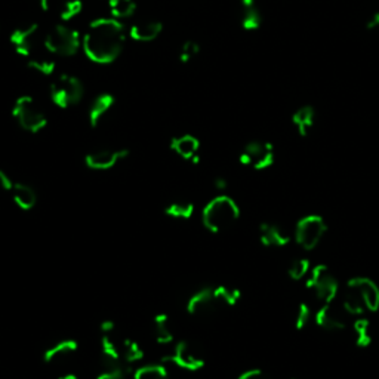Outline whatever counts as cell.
I'll list each match as a JSON object with an SVG mask.
<instances>
[{
    "mask_svg": "<svg viewBox=\"0 0 379 379\" xmlns=\"http://www.w3.org/2000/svg\"><path fill=\"white\" fill-rule=\"evenodd\" d=\"M126 43V28L113 16L94 20L82 38V49L89 61L109 65L123 53Z\"/></svg>",
    "mask_w": 379,
    "mask_h": 379,
    "instance_id": "6da1fadb",
    "label": "cell"
},
{
    "mask_svg": "<svg viewBox=\"0 0 379 379\" xmlns=\"http://www.w3.org/2000/svg\"><path fill=\"white\" fill-rule=\"evenodd\" d=\"M240 218V208L234 199L219 194L211 199L202 211V222L206 230L219 233L230 229Z\"/></svg>",
    "mask_w": 379,
    "mask_h": 379,
    "instance_id": "7a4b0ae2",
    "label": "cell"
},
{
    "mask_svg": "<svg viewBox=\"0 0 379 379\" xmlns=\"http://www.w3.org/2000/svg\"><path fill=\"white\" fill-rule=\"evenodd\" d=\"M80 33L68 24H57L43 38V46L49 54L57 57H73L82 49Z\"/></svg>",
    "mask_w": 379,
    "mask_h": 379,
    "instance_id": "3957f363",
    "label": "cell"
},
{
    "mask_svg": "<svg viewBox=\"0 0 379 379\" xmlns=\"http://www.w3.org/2000/svg\"><path fill=\"white\" fill-rule=\"evenodd\" d=\"M12 117L18 126L28 133H39L48 126V116L39 102L30 95L15 99L12 106Z\"/></svg>",
    "mask_w": 379,
    "mask_h": 379,
    "instance_id": "277c9868",
    "label": "cell"
},
{
    "mask_svg": "<svg viewBox=\"0 0 379 379\" xmlns=\"http://www.w3.org/2000/svg\"><path fill=\"white\" fill-rule=\"evenodd\" d=\"M84 95L82 80L73 75H60L49 84V97L61 110L77 106Z\"/></svg>",
    "mask_w": 379,
    "mask_h": 379,
    "instance_id": "5b68a950",
    "label": "cell"
},
{
    "mask_svg": "<svg viewBox=\"0 0 379 379\" xmlns=\"http://www.w3.org/2000/svg\"><path fill=\"white\" fill-rule=\"evenodd\" d=\"M305 286L309 290V294L322 304L335 302L339 295V282L329 267L326 265L313 267L307 275Z\"/></svg>",
    "mask_w": 379,
    "mask_h": 379,
    "instance_id": "8992f818",
    "label": "cell"
},
{
    "mask_svg": "<svg viewBox=\"0 0 379 379\" xmlns=\"http://www.w3.org/2000/svg\"><path fill=\"white\" fill-rule=\"evenodd\" d=\"M327 231V226L320 215H307L297 222L295 242L305 251H313L319 246Z\"/></svg>",
    "mask_w": 379,
    "mask_h": 379,
    "instance_id": "52a82bcc",
    "label": "cell"
},
{
    "mask_svg": "<svg viewBox=\"0 0 379 379\" xmlns=\"http://www.w3.org/2000/svg\"><path fill=\"white\" fill-rule=\"evenodd\" d=\"M163 361L187 372H197L204 368L202 353L188 341L178 342L174 350L163 357Z\"/></svg>",
    "mask_w": 379,
    "mask_h": 379,
    "instance_id": "ba28073f",
    "label": "cell"
},
{
    "mask_svg": "<svg viewBox=\"0 0 379 379\" xmlns=\"http://www.w3.org/2000/svg\"><path fill=\"white\" fill-rule=\"evenodd\" d=\"M238 159L240 163L248 167H252L255 170H265L274 163V147L267 141H251L243 147Z\"/></svg>",
    "mask_w": 379,
    "mask_h": 379,
    "instance_id": "9c48e42d",
    "label": "cell"
},
{
    "mask_svg": "<svg viewBox=\"0 0 379 379\" xmlns=\"http://www.w3.org/2000/svg\"><path fill=\"white\" fill-rule=\"evenodd\" d=\"M39 40H40V27L36 23L16 27L9 36V42L13 46L15 53L27 60L33 57L34 49L39 45Z\"/></svg>",
    "mask_w": 379,
    "mask_h": 379,
    "instance_id": "30bf717a",
    "label": "cell"
},
{
    "mask_svg": "<svg viewBox=\"0 0 379 379\" xmlns=\"http://www.w3.org/2000/svg\"><path fill=\"white\" fill-rule=\"evenodd\" d=\"M314 323L326 332H341L347 327L348 314L342 307H336L334 302L322 304L314 313Z\"/></svg>",
    "mask_w": 379,
    "mask_h": 379,
    "instance_id": "8fae6325",
    "label": "cell"
},
{
    "mask_svg": "<svg viewBox=\"0 0 379 379\" xmlns=\"http://www.w3.org/2000/svg\"><path fill=\"white\" fill-rule=\"evenodd\" d=\"M128 148H104L86 154L84 165L92 170H109L128 159Z\"/></svg>",
    "mask_w": 379,
    "mask_h": 379,
    "instance_id": "7c38bea8",
    "label": "cell"
},
{
    "mask_svg": "<svg viewBox=\"0 0 379 379\" xmlns=\"http://www.w3.org/2000/svg\"><path fill=\"white\" fill-rule=\"evenodd\" d=\"M187 313L192 316H208L212 314L219 304L216 301L214 287H202L187 301Z\"/></svg>",
    "mask_w": 379,
    "mask_h": 379,
    "instance_id": "4fadbf2b",
    "label": "cell"
},
{
    "mask_svg": "<svg viewBox=\"0 0 379 379\" xmlns=\"http://www.w3.org/2000/svg\"><path fill=\"white\" fill-rule=\"evenodd\" d=\"M347 286H350L356 294L363 301L368 312H378L379 309V287L378 285L368 278H354Z\"/></svg>",
    "mask_w": 379,
    "mask_h": 379,
    "instance_id": "5bb4252c",
    "label": "cell"
},
{
    "mask_svg": "<svg viewBox=\"0 0 379 379\" xmlns=\"http://www.w3.org/2000/svg\"><path fill=\"white\" fill-rule=\"evenodd\" d=\"M292 236L279 224L264 222L260 226V242L270 249H282L290 243Z\"/></svg>",
    "mask_w": 379,
    "mask_h": 379,
    "instance_id": "9a60e30c",
    "label": "cell"
},
{
    "mask_svg": "<svg viewBox=\"0 0 379 379\" xmlns=\"http://www.w3.org/2000/svg\"><path fill=\"white\" fill-rule=\"evenodd\" d=\"M170 148L182 160L197 163L200 159V141L194 135L184 133L172 138Z\"/></svg>",
    "mask_w": 379,
    "mask_h": 379,
    "instance_id": "2e32d148",
    "label": "cell"
},
{
    "mask_svg": "<svg viewBox=\"0 0 379 379\" xmlns=\"http://www.w3.org/2000/svg\"><path fill=\"white\" fill-rule=\"evenodd\" d=\"M116 106V98L109 94H99L94 101L88 110V119H89V125L92 128H98L102 122H104L106 117L111 113V110Z\"/></svg>",
    "mask_w": 379,
    "mask_h": 379,
    "instance_id": "e0dca14e",
    "label": "cell"
},
{
    "mask_svg": "<svg viewBox=\"0 0 379 379\" xmlns=\"http://www.w3.org/2000/svg\"><path fill=\"white\" fill-rule=\"evenodd\" d=\"M163 31V24L156 20H145L133 23L129 28V38L135 42L148 43L156 40Z\"/></svg>",
    "mask_w": 379,
    "mask_h": 379,
    "instance_id": "ac0fdd59",
    "label": "cell"
},
{
    "mask_svg": "<svg viewBox=\"0 0 379 379\" xmlns=\"http://www.w3.org/2000/svg\"><path fill=\"white\" fill-rule=\"evenodd\" d=\"M77 350H79V342L72 339V338H67V339L55 342L54 346L48 347L43 351L42 357H43L45 363L54 365V363H60V361L73 356Z\"/></svg>",
    "mask_w": 379,
    "mask_h": 379,
    "instance_id": "d6986e66",
    "label": "cell"
},
{
    "mask_svg": "<svg viewBox=\"0 0 379 379\" xmlns=\"http://www.w3.org/2000/svg\"><path fill=\"white\" fill-rule=\"evenodd\" d=\"M11 194L16 208H20L21 211H31L38 203L36 190L26 182H15Z\"/></svg>",
    "mask_w": 379,
    "mask_h": 379,
    "instance_id": "ffe728a7",
    "label": "cell"
},
{
    "mask_svg": "<svg viewBox=\"0 0 379 379\" xmlns=\"http://www.w3.org/2000/svg\"><path fill=\"white\" fill-rule=\"evenodd\" d=\"M240 21L246 31H255L263 24V15L256 0H240Z\"/></svg>",
    "mask_w": 379,
    "mask_h": 379,
    "instance_id": "44dd1931",
    "label": "cell"
},
{
    "mask_svg": "<svg viewBox=\"0 0 379 379\" xmlns=\"http://www.w3.org/2000/svg\"><path fill=\"white\" fill-rule=\"evenodd\" d=\"M316 122V111L312 106L300 107L292 116V125L301 136H307Z\"/></svg>",
    "mask_w": 379,
    "mask_h": 379,
    "instance_id": "7402d4cb",
    "label": "cell"
},
{
    "mask_svg": "<svg viewBox=\"0 0 379 379\" xmlns=\"http://www.w3.org/2000/svg\"><path fill=\"white\" fill-rule=\"evenodd\" d=\"M153 334L154 339L160 346H170L174 342V332L170 329V322L167 314H158L153 319Z\"/></svg>",
    "mask_w": 379,
    "mask_h": 379,
    "instance_id": "603a6c76",
    "label": "cell"
},
{
    "mask_svg": "<svg viewBox=\"0 0 379 379\" xmlns=\"http://www.w3.org/2000/svg\"><path fill=\"white\" fill-rule=\"evenodd\" d=\"M341 307L344 308V312H346L348 316L361 317L368 312L363 301L360 300V297L356 294V290H353L350 286H347L346 292H344Z\"/></svg>",
    "mask_w": 379,
    "mask_h": 379,
    "instance_id": "cb8c5ba5",
    "label": "cell"
},
{
    "mask_svg": "<svg viewBox=\"0 0 379 379\" xmlns=\"http://www.w3.org/2000/svg\"><path fill=\"white\" fill-rule=\"evenodd\" d=\"M353 332L356 336V346L360 348H366L369 347L373 336H372V327L370 322L365 317H358L354 324H353Z\"/></svg>",
    "mask_w": 379,
    "mask_h": 379,
    "instance_id": "d4e9b609",
    "label": "cell"
},
{
    "mask_svg": "<svg viewBox=\"0 0 379 379\" xmlns=\"http://www.w3.org/2000/svg\"><path fill=\"white\" fill-rule=\"evenodd\" d=\"M109 11L113 18L122 21L128 20L136 12L135 0H109Z\"/></svg>",
    "mask_w": 379,
    "mask_h": 379,
    "instance_id": "484cf974",
    "label": "cell"
},
{
    "mask_svg": "<svg viewBox=\"0 0 379 379\" xmlns=\"http://www.w3.org/2000/svg\"><path fill=\"white\" fill-rule=\"evenodd\" d=\"M214 292L219 307H234L240 300H242V292L237 287H231L227 285L214 287Z\"/></svg>",
    "mask_w": 379,
    "mask_h": 379,
    "instance_id": "4316f807",
    "label": "cell"
},
{
    "mask_svg": "<svg viewBox=\"0 0 379 379\" xmlns=\"http://www.w3.org/2000/svg\"><path fill=\"white\" fill-rule=\"evenodd\" d=\"M101 354L104 363H122V351L119 350L116 342L110 335H102L101 338Z\"/></svg>",
    "mask_w": 379,
    "mask_h": 379,
    "instance_id": "83f0119b",
    "label": "cell"
},
{
    "mask_svg": "<svg viewBox=\"0 0 379 379\" xmlns=\"http://www.w3.org/2000/svg\"><path fill=\"white\" fill-rule=\"evenodd\" d=\"M27 67L30 68V70L36 72L40 76L50 77V76L55 75L57 62L53 58H49V57H34L33 55L31 58H28Z\"/></svg>",
    "mask_w": 379,
    "mask_h": 379,
    "instance_id": "f1b7e54d",
    "label": "cell"
},
{
    "mask_svg": "<svg viewBox=\"0 0 379 379\" xmlns=\"http://www.w3.org/2000/svg\"><path fill=\"white\" fill-rule=\"evenodd\" d=\"M196 212L192 202H174L165 208V215L174 219H190Z\"/></svg>",
    "mask_w": 379,
    "mask_h": 379,
    "instance_id": "f546056e",
    "label": "cell"
},
{
    "mask_svg": "<svg viewBox=\"0 0 379 379\" xmlns=\"http://www.w3.org/2000/svg\"><path fill=\"white\" fill-rule=\"evenodd\" d=\"M133 379H169L165 363L143 365L133 370Z\"/></svg>",
    "mask_w": 379,
    "mask_h": 379,
    "instance_id": "4dcf8cb0",
    "label": "cell"
},
{
    "mask_svg": "<svg viewBox=\"0 0 379 379\" xmlns=\"http://www.w3.org/2000/svg\"><path fill=\"white\" fill-rule=\"evenodd\" d=\"M143 347L133 339H125L122 344V357L126 365H135L144 360Z\"/></svg>",
    "mask_w": 379,
    "mask_h": 379,
    "instance_id": "1f68e13d",
    "label": "cell"
},
{
    "mask_svg": "<svg viewBox=\"0 0 379 379\" xmlns=\"http://www.w3.org/2000/svg\"><path fill=\"white\" fill-rule=\"evenodd\" d=\"M309 271H312V264H309L307 258H295L287 265V274L292 280L307 279Z\"/></svg>",
    "mask_w": 379,
    "mask_h": 379,
    "instance_id": "d6a6232c",
    "label": "cell"
},
{
    "mask_svg": "<svg viewBox=\"0 0 379 379\" xmlns=\"http://www.w3.org/2000/svg\"><path fill=\"white\" fill-rule=\"evenodd\" d=\"M129 368L123 363H104L102 369L97 373L95 379H125Z\"/></svg>",
    "mask_w": 379,
    "mask_h": 379,
    "instance_id": "836d02e7",
    "label": "cell"
},
{
    "mask_svg": "<svg viewBox=\"0 0 379 379\" xmlns=\"http://www.w3.org/2000/svg\"><path fill=\"white\" fill-rule=\"evenodd\" d=\"M83 8L84 6H83L82 0H67V2H64L61 12H60L61 21L62 23H72L83 12Z\"/></svg>",
    "mask_w": 379,
    "mask_h": 379,
    "instance_id": "e575fe53",
    "label": "cell"
},
{
    "mask_svg": "<svg viewBox=\"0 0 379 379\" xmlns=\"http://www.w3.org/2000/svg\"><path fill=\"white\" fill-rule=\"evenodd\" d=\"M312 320H314V313H313L312 307H309L307 302H301L297 307V312H295V319H294L295 327L298 331H302Z\"/></svg>",
    "mask_w": 379,
    "mask_h": 379,
    "instance_id": "d590c367",
    "label": "cell"
},
{
    "mask_svg": "<svg viewBox=\"0 0 379 379\" xmlns=\"http://www.w3.org/2000/svg\"><path fill=\"white\" fill-rule=\"evenodd\" d=\"M200 54V45L196 40H187L180 48V61L187 64L193 61Z\"/></svg>",
    "mask_w": 379,
    "mask_h": 379,
    "instance_id": "8d00e7d4",
    "label": "cell"
},
{
    "mask_svg": "<svg viewBox=\"0 0 379 379\" xmlns=\"http://www.w3.org/2000/svg\"><path fill=\"white\" fill-rule=\"evenodd\" d=\"M237 379H271V376L261 369H249L240 375Z\"/></svg>",
    "mask_w": 379,
    "mask_h": 379,
    "instance_id": "74e56055",
    "label": "cell"
},
{
    "mask_svg": "<svg viewBox=\"0 0 379 379\" xmlns=\"http://www.w3.org/2000/svg\"><path fill=\"white\" fill-rule=\"evenodd\" d=\"M13 184L15 182L11 180V177L6 174V172H4L2 169H0V192L11 193Z\"/></svg>",
    "mask_w": 379,
    "mask_h": 379,
    "instance_id": "f35d334b",
    "label": "cell"
},
{
    "mask_svg": "<svg viewBox=\"0 0 379 379\" xmlns=\"http://www.w3.org/2000/svg\"><path fill=\"white\" fill-rule=\"evenodd\" d=\"M99 331L102 335H111L116 331V322L111 319H104L99 323Z\"/></svg>",
    "mask_w": 379,
    "mask_h": 379,
    "instance_id": "ab89813d",
    "label": "cell"
},
{
    "mask_svg": "<svg viewBox=\"0 0 379 379\" xmlns=\"http://www.w3.org/2000/svg\"><path fill=\"white\" fill-rule=\"evenodd\" d=\"M214 188L216 190V192L222 193V192H226V190L229 188V181L226 177H215L214 180Z\"/></svg>",
    "mask_w": 379,
    "mask_h": 379,
    "instance_id": "60d3db41",
    "label": "cell"
},
{
    "mask_svg": "<svg viewBox=\"0 0 379 379\" xmlns=\"http://www.w3.org/2000/svg\"><path fill=\"white\" fill-rule=\"evenodd\" d=\"M368 28L369 30H379V12L373 13L368 20Z\"/></svg>",
    "mask_w": 379,
    "mask_h": 379,
    "instance_id": "b9f144b4",
    "label": "cell"
},
{
    "mask_svg": "<svg viewBox=\"0 0 379 379\" xmlns=\"http://www.w3.org/2000/svg\"><path fill=\"white\" fill-rule=\"evenodd\" d=\"M36 2L40 6V9H43V11L49 9V0H36Z\"/></svg>",
    "mask_w": 379,
    "mask_h": 379,
    "instance_id": "7bdbcfd3",
    "label": "cell"
},
{
    "mask_svg": "<svg viewBox=\"0 0 379 379\" xmlns=\"http://www.w3.org/2000/svg\"><path fill=\"white\" fill-rule=\"evenodd\" d=\"M60 379H77L75 375H65V376H62V378H60Z\"/></svg>",
    "mask_w": 379,
    "mask_h": 379,
    "instance_id": "ee69618b",
    "label": "cell"
},
{
    "mask_svg": "<svg viewBox=\"0 0 379 379\" xmlns=\"http://www.w3.org/2000/svg\"><path fill=\"white\" fill-rule=\"evenodd\" d=\"M290 379H300V378H290Z\"/></svg>",
    "mask_w": 379,
    "mask_h": 379,
    "instance_id": "f6af8a7d",
    "label": "cell"
},
{
    "mask_svg": "<svg viewBox=\"0 0 379 379\" xmlns=\"http://www.w3.org/2000/svg\"><path fill=\"white\" fill-rule=\"evenodd\" d=\"M0 31H2V27H0Z\"/></svg>",
    "mask_w": 379,
    "mask_h": 379,
    "instance_id": "bcb514c9",
    "label": "cell"
}]
</instances>
